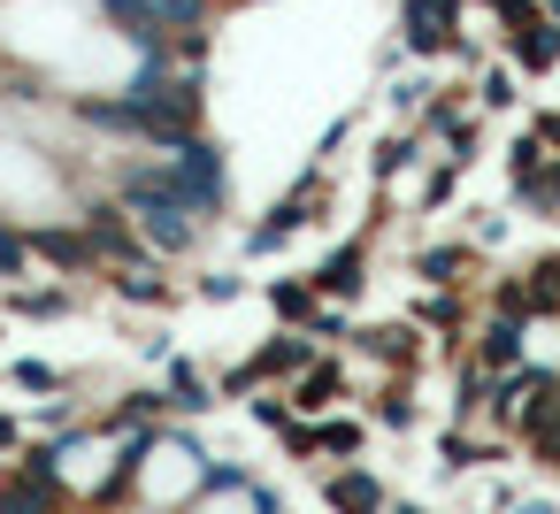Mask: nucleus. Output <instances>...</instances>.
<instances>
[{
  "label": "nucleus",
  "mask_w": 560,
  "mask_h": 514,
  "mask_svg": "<svg viewBox=\"0 0 560 514\" xmlns=\"http://www.w3.org/2000/svg\"><path fill=\"white\" fill-rule=\"evenodd\" d=\"M346 346H361L384 376H415V369H422V353H430V330H422L415 315H392V323H369V330L353 323V338H346Z\"/></svg>",
  "instance_id": "obj_5"
},
{
  "label": "nucleus",
  "mask_w": 560,
  "mask_h": 514,
  "mask_svg": "<svg viewBox=\"0 0 560 514\" xmlns=\"http://www.w3.org/2000/svg\"><path fill=\"white\" fill-rule=\"evenodd\" d=\"M162 162H170L177 192L200 208V223H223V215H231V162H223V147H215L208 131H177Z\"/></svg>",
  "instance_id": "obj_2"
},
{
  "label": "nucleus",
  "mask_w": 560,
  "mask_h": 514,
  "mask_svg": "<svg viewBox=\"0 0 560 514\" xmlns=\"http://www.w3.org/2000/svg\"><path fill=\"white\" fill-rule=\"evenodd\" d=\"M323 215H330V177H323V170H307V177L269 208V215H254V223H246V254H284V246H292L307 223H323Z\"/></svg>",
  "instance_id": "obj_3"
},
{
  "label": "nucleus",
  "mask_w": 560,
  "mask_h": 514,
  "mask_svg": "<svg viewBox=\"0 0 560 514\" xmlns=\"http://www.w3.org/2000/svg\"><path fill=\"white\" fill-rule=\"evenodd\" d=\"M422 422V399H415V376H384L376 399H369V430H415Z\"/></svg>",
  "instance_id": "obj_21"
},
{
  "label": "nucleus",
  "mask_w": 560,
  "mask_h": 514,
  "mask_svg": "<svg viewBox=\"0 0 560 514\" xmlns=\"http://www.w3.org/2000/svg\"><path fill=\"white\" fill-rule=\"evenodd\" d=\"M545 177H552V192H560V154H552V162H545Z\"/></svg>",
  "instance_id": "obj_39"
},
{
  "label": "nucleus",
  "mask_w": 560,
  "mask_h": 514,
  "mask_svg": "<svg viewBox=\"0 0 560 514\" xmlns=\"http://www.w3.org/2000/svg\"><path fill=\"white\" fill-rule=\"evenodd\" d=\"M246 506H261V514H277V506H284V491H277V483H254V476H246Z\"/></svg>",
  "instance_id": "obj_37"
},
{
  "label": "nucleus",
  "mask_w": 560,
  "mask_h": 514,
  "mask_svg": "<svg viewBox=\"0 0 560 514\" xmlns=\"http://www.w3.org/2000/svg\"><path fill=\"white\" fill-rule=\"evenodd\" d=\"M453 32H460V9H453V0H399V47H407V55L445 62Z\"/></svg>",
  "instance_id": "obj_8"
},
{
  "label": "nucleus",
  "mask_w": 560,
  "mask_h": 514,
  "mask_svg": "<svg viewBox=\"0 0 560 514\" xmlns=\"http://www.w3.org/2000/svg\"><path fill=\"white\" fill-rule=\"evenodd\" d=\"M78 223L93 231V246H101L108 269H124V261H154V246L139 238V223H131V208H124L116 192H93V200L78 208Z\"/></svg>",
  "instance_id": "obj_4"
},
{
  "label": "nucleus",
  "mask_w": 560,
  "mask_h": 514,
  "mask_svg": "<svg viewBox=\"0 0 560 514\" xmlns=\"http://www.w3.org/2000/svg\"><path fill=\"white\" fill-rule=\"evenodd\" d=\"M453 200H460V162L445 154V162H430V170H422V192H415V215H445Z\"/></svg>",
  "instance_id": "obj_28"
},
{
  "label": "nucleus",
  "mask_w": 560,
  "mask_h": 514,
  "mask_svg": "<svg viewBox=\"0 0 560 514\" xmlns=\"http://www.w3.org/2000/svg\"><path fill=\"white\" fill-rule=\"evenodd\" d=\"M192 292H200L208 307H231V300L246 292V277H238V269H208V277H192Z\"/></svg>",
  "instance_id": "obj_33"
},
{
  "label": "nucleus",
  "mask_w": 560,
  "mask_h": 514,
  "mask_svg": "<svg viewBox=\"0 0 560 514\" xmlns=\"http://www.w3.org/2000/svg\"><path fill=\"white\" fill-rule=\"evenodd\" d=\"M24 506H70V483H62V476H39V468H16V460H0V514H24Z\"/></svg>",
  "instance_id": "obj_15"
},
{
  "label": "nucleus",
  "mask_w": 560,
  "mask_h": 514,
  "mask_svg": "<svg viewBox=\"0 0 560 514\" xmlns=\"http://www.w3.org/2000/svg\"><path fill=\"white\" fill-rule=\"evenodd\" d=\"M430 93H438L430 78H399V85H392V108H399V116H422V101H430Z\"/></svg>",
  "instance_id": "obj_36"
},
{
  "label": "nucleus",
  "mask_w": 560,
  "mask_h": 514,
  "mask_svg": "<svg viewBox=\"0 0 560 514\" xmlns=\"http://www.w3.org/2000/svg\"><path fill=\"white\" fill-rule=\"evenodd\" d=\"M284 399H292V414H323V407H338V399H346V361H338L330 346H315V361L284 384Z\"/></svg>",
  "instance_id": "obj_11"
},
{
  "label": "nucleus",
  "mask_w": 560,
  "mask_h": 514,
  "mask_svg": "<svg viewBox=\"0 0 560 514\" xmlns=\"http://www.w3.org/2000/svg\"><path fill=\"white\" fill-rule=\"evenodd\" d=\"M506 192H514V208H522V215H560V192H552V177H545V170H537V177H514Z\"/></svg>",
  "instance_id": "obj_29"
},
{
  "label": "nucleus",
  "mask_w": 560,
  "mask_h": 514,
  "mask_svg": "<svg viewBox=\"0 0 560 514\" xmlns=\"http://www.w3.org/2000/svg\"><path fill=\"white\" fill-rule=\"evenodd\" d=\"M108 292H116L124 307H170V300H177V284L162 277V254H154V261H124V269H108Z\"/></svg>",
  "instance_id": "obj_17"
},
{
  "label": "nucleus",
  "mask_w": 560,
  "mask_h": 514,
  "mask_svg": "<svg viewBox=\"0 0 560 514\" xmlns=\"http://www.w3.org/2000/svg\"><path fill=\"white\" fill-rule=\"evenodd\" d=\"M154 422H170V399H162V392H124V399L101 414V437H116V430H154Z\"/></svg>",
  "instance_id": "obj_25"
},
{
  "label": "nucleus",
  "mask_w": 560,
  "mask_h": 514,
  "mask_svg": "<svg viewBox=\"0 0 560 514\" xmlns=\"http://www.w3.org/2000/svg\"><path fill=\"white\" fill-rule=\"evenodd\" d=\"M323 499H330V506H346V514H376V506H392L384 476H369V468H353V460H338V468L323 476Z\"/></svg>",
  "instance_id": "obj_18"
},
{
  "label": "nucleus",
  "mask_w": 560,
  "mask_h": 514,
  "mask_svg": "<svg viewBox=\"0 0 560 514\" xmlns=\"http://www.w3.org/2000/svg\"><path fill=\"white\" fill-rule=\"evenodd\" d=\"M445 353H468V284H422V300L407 307Z\"/></svg>",
  "instance_id": "obj_9"
},
{
  "label": "nucleus",
  "mask_w": 560,
  "mask_h": 514,
  "mask_svg": "<svg viewBox=\"0 0 560 514\" xmlns=\"http://www.w3.org/2000/svg\"><path fill=\"white\" fill-rule=\"evenodd\" d=\"M32 261H47L62 277H108V261H101V246H93L85 223H39L32 231Z\"/></svg>",
  "instance_id": "obj_6"
},
{
  "label": "nucleus",
  "mask_w": 560,
  "mask_h": 514,
  "mask_svg": "<svg viewBox=\"0 0 560 514\" xmlns=\"http://www.w3.org/2000/svg\"><path fill=\"white\" fill-rule=\"evenodd\" d=\"M453 9H460V16H468V0H453Z\"/></svg>",
  "instance_id": "obj_41"
},
{
  "label": "nucleus",
  "mask_w": 560,
  "mask_h": 514,
  "mask_svg": "<svg viewBox=\"0 0 560 514\" xmlns=\"http://www.w3.org/2000/svg\"><path fill=\"white\" fill-rule=\"evenodd\" d=\"M9 384H16V392H62V369L39 361V353H16V361H9Z\"/></svg>",
  "instance_id": "obj_30"
},
{
  "label": "nucleus",
  "mask_w": 560,
  "mask_h": 514,
  "mask_svg": "<svg viewBox=\"0 0 560 514\" xmlns=\"http://www.w3.org/2000/svg\"><path fill=\"white\" fill-rule=\"evenodd\" d=\"M315 307H323V292H315V277H307V269H300V277H277V284H269V315H277V323L307 330V315H315Z\"/></svg>",
  "instance_id": "obj_24"
},
{
  "label": "nucleus",
  "mask_w": 560,
  "mask_h": 514,
  "mask_svg": "<svg viewBox=\"0 0 560 514\" xmlns=\"http://www.w3.org/2000/svg\"><path fill=\"white\" fill-rule=\"evenodd\" d=\"M545 162H552V147H545V139H537V131H522V139H514V147H506V185H514V177H537V170H545Z\"/></svg>",
  "instance_id": "obj_32"
},
{
  "label": "nucleus",
  "mask_w": 560,
  "mask_h": 514,
  "mask_svg": "<svg viewBox=\"0 0 560 514\" xmlns=\"http://www.w3.org/2000/svg\"><path fill=\"white\" fill-rule=\"evenodd\" d=\"M9 315H24V323H55V315H70V284H39V292H32V284L16 277V284H9Z\"/></svg>",
  "instance_id": "obj_27"
},
{
  "label": "nucleus",
  "mask_w": 560,
  "mask_h": 514,
  "mask_svg": "<svg viewBox=\"0 0 560 514\" xmlns=\"http://www.w3.org/2000/svg\"><path fill=\"white\" fill-rule=\"evenodd\" d=\"M468 85H476L468 101H476L483 116H499V108H514V101H522V70H514L506 55H499V62H476V78H468Z\"/></svg>",
  "instance_id": "obj_23"
},
{
  "label": "nucleus",
  "mask_w": 560,
  "mask_h": 514,
  "mask_svg": "<svg viewBox=\"0 0 560 514\" xmlns=\"http://www.w3.org/2000/svg\"><path fill=\"white\" fill-rule=\"evenodd\" d=\"M162 399H170V414H215L223 407V392H215V376L200 369V361H170V376H162Z\"/></svg>",
  "instance_id": "obj_16"
},
{
  "label": "nucleus",
  "mask_w": 560,
  "mask_h": 514,
  "mask_svg": "<svg viewBox=\"0 0 560 514\" xmlns=\"http://www.w3.org/2000/svg\"><path fill=\"white\" fill-rule=\"evenodd\" d=\"M422 154H430L422 131H392V139H376V147H369V185H392V177L422 170Z\"/></svg>",
  "instance_id": "obj_20"
},
{
  "label": "nucleus",
  "mask_w": 560,
  "mask_h": 514,
  "mask_svg": "<svg viewBox=\"0 0 560 514\" xmlns=\"http://www.w3.org/2000/svg\"><path fill=\"white\" fill-rule=\"evenodd\" d=\"M101 16H108V32H124L139 55L170 47V32H162V9H154V0H101Z\"/></svg>",
  "instance_id": "obj_19"
},
{
  "label": "nucleus",
  "mask_w": 560,
  "mask_h": 514,
  "mask_svg": "<svg viewBox=\"0 0 560 514\" xmlns=\"http://www.w3.org/2000/svg\"><path fill=\"white\" fill-rule=\"evenodd\" d=\"M369 254H376V231H361V238H338V246H330V254L307 269V277H315V292L353 307V300L369 292Z\"/></svg>",
  "instance_id": "obj_7"
},
{
  "label": "nucleus",
  "mask_w": 560,
  "mask_h": 514,
  "mask_svg": "<svg viewBox=\"0 0 560 514\" xmlns=\"http://www.w3.org/2000/svg\"><path fill=\"white\" fill-rule=\"evenodd\" d=\"M32 269V231H16V223H0V284H16Z\"/></svg>",
  "instance_id": "obj_31"
},
{
  "label": "nucleus",
  "mask_w": 560,
  "mask_h": 514,
  "mask_svg": "<svg viewBox=\"0 0 560 514\" xmlns=\"http://www.w3.org/2000/svg\"><path fill=\"white\" fill-rule=\"evenodd\" d=\"M476 261H483V246L476 238H438V246H415V284H468L476 277Z\"/></svg>",
  "instance_id": "obj_14"
},
{
  "label": "nucleus",
  "mask_w": 560,
  "mask_h": 514,
  "mask_svg": "<svg viewBox=\"0 0 560 514\" xmlns=\"http://www.w3.org/2000/svg\"><path fill=\"white\" fill-rule=\"evenodd\" d=\"M522 445H529V460H537V468H552V476H560V414H545Z\"/></svg>",
  "instance_id": "obj_34"
},
{
  "label": "nucleus",
  "mask_w": 560,
  "mask_h": 514,
  "mask_svg": "<svg viewBox=\"0 0 560 514\" xmlns=\"http://www.w3.org/2000/svg\"><path fill=\"white\" fill-rule=\"evenodd\" d=\"M468 353H476L483 369H514V361H529V315H514V307H483Z\"/></svg>",
  "instance_id": "obj_10"
},
{
  "label": "nucleus",
  "mask_w": 560,
  "mask_h": 514,
  "mask_svg": "<svg viewBox=\"0 0 560 514\" xmlns=\"http://www.w3.org/2000/svg\"><path fill=\"white\" fill-rule=\"evenodd\" d=\"M16 445H24V414H0V460H16Z\"/></svg>",
  "instance_id": "obj_38"
},
{
  "label": "nucleus",
  "mask_w": 560,
  "mask_h": 514,
  "mask_svg": "<svg viewBox=\"0 0 560 514\" xmlns=\"http://www.w3.org/2000/svg\"><path fill=\"white\" fill-rule=\"evenodd\" d=\"M506 460V430H468V422H445L438 430V468L445 476H468V468H499Z\"/></svg>",
  "instance_id": "obj_12"
},
{
  "label": "nucleus",
  "mask_w": 560,
  "mask_h": 514,
  "mask_svg": "<svg viewBox=\"0 0 560 514\" xmlns=\"http://www.w3.org/2000/svg\"><path fill=\"white\" fill-rule=\"evenodd\" d=\"M246 414H254L261 430H277V422L292 414V399H277V392H261V384H254V392H246Z\"/></svg>",
  "instance_id": "obj_35"
},
{
  "label": "nucleus",
  "mask_w": 560,
  "mask_h": 514,
  "mask_svg": "<svg viewBox=\"0 0 560 514\" xmlns=\"http://www.w3.org/2000/svg\"><path fill=\"white\" fill-rule=\"evenodd\" d=\"M499 47H506V62L522 70V78H552L560 70V24L537 9V24H522V32H499Z\"/></svg>",
  "instance_id": "obj_13"
},
{
  "label": "nucleus",
  "mask_w": 560,
  "mask_h": 514,
  "mask_svg": "<svg viewBox=\"0 0 560 514\" xmlns=\"http://www.w3.org/2000/svg\"><path fill=\"white\" fill-rule=\"evenodd\" d=\"M361 445H369V414H338V407L315 414V453L323 460H353Z\"/></svg>",
  "instance_id": "obj_22"
},
{
  "label": "nucleus",
  "mask_w": 560,
  "mask_h": 514,
  "mask_svg": "<svg viewBox=\"0 0 560 514\" xmlns=\"http://www.w3.org/2000/svg\"><path fill=\"white\" fill-rule=\"evenodd\" d=\"M116 200L131 208V223H139V238L162 254V261H185L192 246H200V208L177 192V177H170V162H124L116 170Z\"/></svg>",
  "instance_id": "obj_1"
},
{
  "label": "nucleus",
  "mask_w": 560,
  "mask_h": 514,
  "mask_svg": "<svg viewBox=\"0 0 560 514\" xmlns=\"http://www.w3.org/2000/svg\"><path fill=\"white\" fill-rule=\"evenodd\" d=\"M522 292H529V323H552L560 315V254H537L522 269Z\"/></svg>",
  "instance_id": "obj_26"
},
{
  "label": "nucleus",
  "mask_w": 560,
  "mask_h": 514,
  "mask_svg": "<svg viewBox=\"0 0 560 514\" xmlns=\"http://www.w3.org/2000/svg\"><path fill=\"white\" fill-rule=\"evenodd\" d=\"M208 9H231V0H208Z\"/></svg>",
  "instance_id": "obj_40"
}]
</instances>
